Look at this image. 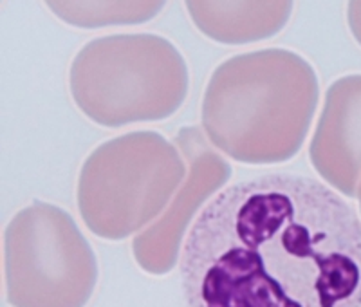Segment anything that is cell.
Instances as JSON below:
<instances>
[{"label":"cell","mask_w":361,"mask_h":307,"mask_svg":"<svg viewBox=\"0 0 361 307\" xmlns=\"http://www.w3.org/2000/svg\"><path fill=\"white\" fill-rule=\"evenodd\" d=\"M9 302L15 307H82L96 284V260L73 219L33 203L6 231Z\"/></svg>","instance_id":"5"},{"label":"cell","mask_w":361,"mask_h":307,"mask_svg":"<svg viewBox=\"0 0 361 307\" xmlns=\"http://www.w3.org/2000/svg\"><path fill=\"white\" fill-rule=\"evenodd\" d=\"M47 9L74 28H105L150 22L164 2H47Z\"/></svg>","instance_id":"9"},{"label":"cell","mask_w":361,"mask_h":307,"mask_svg":"<svg viewBox=\"0 0 361 307\" xmlns=\"http://www.w3.org/2000/svg\"><path fill=\"white\" fill-rule=\"evenodd\" d=\"M186 11L204 37L243 45L279 35L291 18L293 2H186Z\"/></svg>","instance_id":"8"},{"label":"cell","mask_w":361,"mask_h":307,"mask_svg":"<svg viewBox=\"0 0 361 307\" xmlns=\"http://www.w3.org/2000/svg\"><path fill=\"white\" fill-rule=\"evenodd\" d=\"M69 87L80 111L102 127L161 121L179 111L190 89L176 45L157 35H111L74 56Z\"/></svg>","instance_id":"3"},{"label":"cell","mask_w":361,"mask_h":307,"mask_svg":"<svg viewBox=\"0 0 361 307\" xmlns=\"http://www.w3.org/2000/svg\"><path fill=\"white\" fill-rule=\"evenodd\" d=\"M318 176L347 197L361 183V74H349L329 87L309 145Z\"/></svg>","instance_id":"7"},{"label":"cell","mask_w":361,"mask_h":307,"mask_svg":"<svg viewBox=\"0 0 361 307\" xmlns=\"http://www.w3.org/2000/svg\"><path fill=\"white\" fill-rule=\"evenodd\" d=\"M320 102V83L304 56L262 49L228 58L202 98L208 141L231 159L275 164L300 152Z\"/></svg>","instance_id":"2"},{"label":"cell","mask_w":361,"mask_h":307,"mask_svg":"<svg viewBox=\"0 0 361 307\" xmlns=\"http://www.w3.org/2000/svg\"><path fill=\"white\" fill-rule=\"evenodd\" d=\"M357 199H360V208H361V183H360V188H357Z\"/></svg>","instance_id":"11"},{"label":"cell","mask_w":361,"mask_h":307,"mask_svg":"<svg viewBox=\"0 0 361 307\" xmlns=\"http://www.w3.org/2000/svg\"><path fill=\"white\" fill-rule=\"evenodd\" d=\"M176 147L188 167L185 183L173 195V203L163 219L134 242L135 257L145 270L152 273H164L173 266L183 235H186L195 212L231 177L228 161L199 127L180 128L176 136Z\"/></svg>","instance_id":"6"},{"label":"cell","mask_w":361,"mask_h":307,"mask_svg":"<svg viewBox=\"0 0 361 307\" xmlns=\"http://www.w3.org/2000/svg\"><path fill=\"white\" fill-rule=\"evenodd\" d=\"M347 24L354 40L361 45V2H349L347 6Z\"/></svg>","instance_id":"10"},{"label":"cell","mask_w":361,"mask_h":307,"mask_svg":"<svg viewBox=\"0 0 361 307\" xmlns=\"http://www.w3.org/2000/svg\"><path fill=\"white\" fill-rule=\"evenodd\" d=\"M186 174L179 148L157 132H130L105 141L80 170L82 217L102 237H127L166 208Z\"/></svg>","instance_id":"4"},{"label":"cell","mask_w":361,"mask_h":307,"mask_svg":"<svg viewBox=\"0 0 361 307\" xmlns=\"http://www.w3.org/2000/svg\"><path fill=\"white\" fill-rule=\"evenodd\" d=\"M179 270L186 307H361V219L312 177L240 181L193 219Z\"/></svg>","instance_id":"1"}]
</instances>
